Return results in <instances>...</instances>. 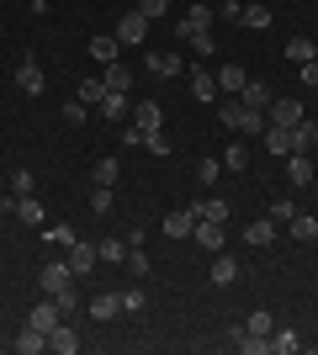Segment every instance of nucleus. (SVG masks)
Here are the masks:
<instances>
[{
  "mask_svg": "<svg viewBox=\"0 0 318 355\" xmlns=\"http://www.w3.org/2000/svg\"><path fill=\"white\" fill-rule=\"evenodd\" d=\"M53 302H59L64 313H75V286H64V292H53Z\"/></svg>",
  "mask_w": 318,
  "mask_h": 355,
  "instance_id": "obj_49",
  "label": "nucleus"
},
{
  "mask_svg": "<svg viewBox=\"0 0 318 355\" xmlns=\"http://www.w3.org/2000/svg\"><path fill=\"white\" fill-rule=\"evenodd\" d=\"M11 196H37V175L32 170H11Z\"/></svg>",
  "mask_w": 318,
  "mask_h": 355,
  "instance_id": "obj_34",
  "label": "nucleus"
},
{
  "mask_svg": "<svg viewBox=\"0 0 318 355\" xmlns=\"http://www.w3.org/2000/svg\"><path fill=\"white\" fill-rule=\"evenodd\" d=\"M239 27L265 32V27H271V6H239Z\"/></svg>",
  "mask_w": 318,
  "mask_h": 355,
  "instance_id": "obj_24",
  "label": "nucleus"
},
{
  "mask_svg": "<svg viewBox=\"0 0 318 355\" xmlns=\"http://www.w3.org/2000/svg\"><path fill=\"white\" fill-rule=\"evenodd\" d=\"M313 159H308V154H287V180L292 186H313Z\"/></svg>",
  "mask_w": 318,
  "mask_h": 355,
  "instance_id": "obj_14",
  "label": "nucleus"
},
{
  "mask_svg": "<svg viewBox=\"0 0 318 355\" xmlns=\"http://www.w3.org/2000/svg\"><path fill=\"white\" fill-rule=\"evenodd\" d=\"M271 329H276L271 313H249V318H244V334H255V340H271Z\"/></svg>",
  "mask_w": 318,
  "mask_h": 355,
  "instance_id": "obj_29",
  "label": "nucleus"
},
{
  "mask_svg": "<svg viewBox=\"0 0 318 355\" xmlns=\"http://www.w3.org/2000/svg\"><path fill=\"white\" fill-rule=\"evenodd\" d=\"M122 266L133 270V276H149V254H143V250H138V244H133V250L122 254Z\"/></svg>",
  "mask_w": 318,
  "mask_h": 355,
  "instance_id": "obj_37",
  "label": "nucleus"
},
{
  "mask_svg": "<svg viewBox=\"0 0 318 355\" xmlns=\"http://www.w3.org/2000/svg\"><path fill=\"white\" fill-rule=\"evenodd\" d=\"M212 16H218V11H212L207 0H197V6H191V11L181 16V27H175V32H181L186 43H197V37H207V27H212Z\"/></svg>",
  "mask_w": 318,
  "mask_h": 355,
  "instance_id": "obj_2",
  "label": "nucleus"
},
{
  "mask_svg": "<svg viewBox=\"0 0 318 355\" xmlns=\"http://www.w3.org/2000/svg\"><path fill=\"white\" fill-rule=\"evenodd\" d=\"M16 85H21V96H43V64H37V59H21V64H16Z\"/></svg>",
  "mask_w": 318,
  "mask_h": 355,
  "instance_id": "obj_7",
  "label": "nucleus"
},
{
  "mask_svg": "<svg viewBox=\"0 0 318 355\" xmlns=\"http://www.w3.org/2000/svg\"><path fill=\"white\" fill-rule=\"evenodd\" d=\"M0 6H6V0H0Z\"/></svg>",
  "mask_w": 318,
  "mask_h": 355,
  "instance_id": "obj_51",
  "label": "nucleus"
},
{
  "mask_svg": "<svg viewBox=\"0 0 318 355\" xmlns=\"http://www.w3.org/2000/svg\"><path fill=\"white\" fill-rule=\"evenodd\" d=\"M218 175H223V164H218V159H202L197 164V180H202V186H218Z\"/></svg>",
  "mask_w": 318,
  "mask_h": 355,
  "instance_id": "obj_43",
  "label": "nucleus"
},
{
  "mask_svg": "<svg viewBox=\"0 0 318 355\" xmlns=\"http://www.w3.org/2000/svg\"><path fill=\"white\" fill-rule=\"evenodd\" d=\"M239 101H244V106H260V112H265V106H271V85H260V80H244Z\"/></svg>",
  "mask_w": 318,
  "mask_h": 355,
  "instance_id": "obj_25",
  "label": "nucleus"
},
{
  "mask_svg": "<svg viewBox=\"0 0 318 355\" xmlns=\"http://www.w3.org/2000/svg\"><path fill=\"white\" fill-rule=\"evenodd\" d=\"M117 138H122L127 148H143V128H117Z\"/></svg>",
  "mask_w": 318,
  "mask_h": 355,
  "instance_id": "obj_48",
  "label": "nucleus"
},
{
  "mask_svg": "<svg viewBox=\"0 0 318 355\" xmlns=\"http://www.w3.org/2000/svg\"><path fill=\"white\" fill-rule=\"evenodd\" d=\"M80 276L69 270V260H48L43 270H37V286H43V297H53V292H64V286H75Z\"/></svg>",
  "mask_w": 318,
  "mask_h": 355,
  "instance_id": "obj_1",
  "label": "nucleus"
},
{
  "mask_svg": "<svg viewBox=\"0 0 318 355\" xmlns=\"http://www.w3.org/2000/svg\"><path fill=\"white\" fill-rule=\"evenodd\" d=\"M96 254H101V260H112V266H122V254H127V250H122L117 239H106V244H96Z\"/></svg>",
  "mask_w": 318,
  "mask_h": 355,
  "instance_id": "obj_45",
  "label": "nucleus"
},
{
  "mask_svg": "<svg viewBox=\"0 0 318 355\" xmlns=\"http://www.w3.org/2000/svg\"><path fill=\"white\" fill-rule=\"evenodd\" d=\"M117 313H122V292H96L91 297V318L96 324H112Z\"/></svg>",
  "mask_w": 318,
  "mask_h": 355,
  "instance_id": "obj_10",
  "label": "nucleus"
},
{
  "mask_svg": "<svg viewBox=\"0 0 318 355\" xmlns=\"http://www.w3.org/2000/svg\"><path fill=\"white\" fill-rule=\"evenodd\" d=\"M101 96H106V80H80L75 85V101H85V106H101Z\"/></svg>",
  "mask_w": 318,
  "mask_h": 355,
  "instance_id": "obj_28",
  "label": "nucleus"
},
{
  "mask_svg": "<svg viewBox=\"0 0 318 355\" xmlns=\"http://www.w3.org/2000/svg\"><path fill=\"white\" fill-rule=\"evenodd\" d=\"M239 128H244V138H249V133H265V128H271V117H265V112H260V106H244V117H239Z\"/></svg>",
  "mask_w": 318,
  "mask_h": 355,
  "instance_id": "obj_30",
  "label": "nucleus"
},
{
  "mask_svg": "<svg viewBox=\"0 0 318 355\" xmlns=\"http://www.w3.org/2000/svg\"><path fill=\"white\" fill-rule=\"evenodd\" d=\"M287 234L297 239V244H313V239H318V218H308V212H292Z\"/></svg>",
  "mask_w": 318,
  "mask_h": 355,
  "instance_id": "obj_20",
  "label": "nucleus"
},
{
  "mask_svg": "<svg viewBox=\"0 0 318 355\" xmlns=\"http://www.w3.org/2000/svg\"><path fill=\"white\" fill-rule=\"evenodd\" d=\"M223 170H249V148H244V144H233V148L223 154Z\"/></svg>",
  "mask_w": 318,
  "mask_h": 355,
  "instance_id": "obj_38",
  "label": "nucleus"
},
{
  "mask_svg": "<svg viewBox=\"0 0 318 355\" xmlns=\"http://www.w3.org/2000/svg\"><path fill=\"white\" fill-rule=\"evenodd\" d=\"M117 170H122V164H117V159H112V154H106V159H96V170H91V180H96V186H117Z\"/></svg>",
  "mask_w": 318,
  "mask_h": 355,
  "instance_id": "obj_31",
  "label": "nucleus"
},
{
  "mask_svg": "<svg viewBox=\"0 0 318 355\" xmlns=\"http://www.w3.org/2000/svg\"><path fill=\"white\" fill-rule=\"evenodd\" d=\"M191 212L207 218V223H228V212H233V207H228V196H202V207H191Z\"/></svg>",
  "mask_w": 318,
  "mask_h": 355,
  "instance_id": "obj_22",
  "label": "nucleus"
},
{
  "mask_svg": "<svg viewBox=\"0 0 318 355\" xmlns=\"http://www.w3.org/2000/svg\"><path fill=\"white\" fill-rule=\"evenodd\" d=\"M287 59H292V64L318 59V43H308V37H292V43H287Z\"/></svg>",
  "mask_w": 318,
  "mask_h": 355,
  "instance_id": "obj_33",
  "label": "nucleus"
},
{
  "mask_svg": "<svg viewBox=\"0 0 318 355\" xmlns=\"http://www.w3.org/2000/svg\"><path fill=\"white\" fill-rule=\"evenodd\" d=\"M265 154L287 159V154H292V128H276V122H271V128H265Z\"/></svg>",
  "mask_w": 318,
  "mask_h": 355,
  "instance_id": "obj_19",
  "label": "nucleus"
},
{
  "mask_svg": "<svg viewBox=\"0 0 318 355\" xmlns=\"http://www.w3.org/2000/svg\"><path fill=\"white\" fill-rule=\"evenodd\" d=\"M143 148H149V154H159V159H165V154H170V138L159 133V128H154V133H143Z\"/></svg>",
  "mask_w": 318,
  "mask_h": 355,
  "instance_id": "obj_44",
  "label": "nucleus"
},
{
  "mask_svg": "<svg viewBox=\"0 0 318 355\" xmlns=\"http://www.w3.org/2000/svg\"><path fill=\"white\" fill-rule=\"evenodd\" d=\"M239 282V260H233V254H218V260H212V286H233Z\"/></svg>",
  "mask_w": 318,
  "mask_h": 355,
  "instance_id": "obj_21",
  "label": "nucleus"
},
{
  "mask_svg": "<svg viewBox=\"0 0 318 355\" xmlns=\"http://www.w3.org/2000/svg\"><path fill=\"white\" fill-rule=\"evenodd\" d=\"M143 64H149V74H159V80H175V74L186 69L181 53H170V48H149V59H143Z\"/></svg>",
  "mask_w": 318,
  "mask_h": 355,
  "instance_id": "obj_6",
  "label": "nucleus"
},
{
  "mask_svg": "<svg viewBox=\"0 0 318 355\" xmlns=\"http://www.w3.org/2000/svg\"><path fill=\"white\" fill-rule=\"evenodd\" d=\"M91 212H112V186H96L91 191Z\"/></svg>",
  "mask_w": 318,
  "mask_h": 355,
  "instance_id": "obj_46",
  "label": "nucleus"
},
{
  "mask_svg": "<svg viewBox=\"0 0 318 355\" xmlns=\"http://www.w3.org/2000/svg\"><path fill=\"white\" fill-rule=\"evenodd\" d=\"M276 239V223L271 218H255V223H244V244H255V250H265Z\"/></svg>",
  "mask_w": 318,
  "mask_h": 355,
  "instance_id": "obj_17",
  "label": "nucleus"
},
{
  "mask_svg": "<svg viewBox=\"0 0 318 355\" xmlns=\"http://www.w3.org/2000/svg\"><path fill=\"white\" fill-rule=\"evenodd\" d=\"M11 218H21L27 228H43V202H37V196H16V212H11Z\"/></svg>",
  "mask_w": 318,
  "mask_h": 355,
  "instance_id": "obj_23",
  "label": "nucleus"
},
{
  "mask_svg": "<svg viewBox=\"0 0 318 355\" xmlns=\"http://www.w3.org/2000/svg\"><path fill=\"white\" fill-rule=\"evenodd\" d=\"M64 117H69V122H75V128H80V122L91 117V106H85V101H69V106H64Z\"/></svg>",
  "mask_w": 318,
  "mask_h": 355,
  "instance_id": "obj_47",
  "label": "nucleus"
},
{
  "mask_svg": "<svg viewBox=\"0 0 318 355\" xmlns=\"http://www.w3.org/2000/svg\"><path fill=\"white\" fill-rule=\"evenodd\" d=\"M303 85H318V59H308V64H303Z\"/></svg>",
  "mask_w": 318,
  "mask_h": 355,
  "instance_id": "obj_50",
  "label": "nucleus"
},
{
  "mask_svg": "<svg viewBox=\"0 0 318 355\" xmlns=\"http://www.w3.org/2000/svg\"><path fill=\"white\" fill-rule=\"evenodd\" d=\"M59 318H69V313H64L53 297H48V302H37V308L27 313V324H32V329H43V334H53V324H59Z\"/></svg>",
  "mask_w": 318,
  "mask_h": 355,
  "instance_id": "obj_8",
  "label": "nucleus"
},
{
  "mask_svg": "<svg viewBox=\"0 0 318 355\" xmlns=\"http://www.w3.org/2000/svg\"><path fill=\"white\" fill-rule=\"evenodd\" d=\"M218 90H233V96L244 90V69L239 64H223V69H218Z\"/></svg>",
  "mask_w": 318,
  "mask_h": 355,
  "instance_id": "obj_32",
  "label": "nucleus"
},
{
  "mask_svg": "<svg viewBox=\"0 0 318 355\" xmlns=\"http://www.w3.org/2000/svg\"><path fill=\"white\" fill-rule=\"evenodd\" d=\"M117 37H122V43H143V37H149V21H143L138 11H127L117 21Z\"/></svg>",
  "mask_w": 318,
  "mask_h": 355,
  "instance_id": "obj_16",
  "label": "nucleus"
},
{
  "mask_svg": "<svg viewBox=\"0 0 318 355\" xmlns=\"http://www.w3.org/2000/svg\"><path fill=\"white\" fill-rule=\"evenodd\" d=\"M64 260H69V270H75L80 282H85V276H91V270L101 266V254H96V244H85V239H75V244H69V254H64Z\"/></svg>",
  "mask_w": 318,
  "mask_h": 355,
  "instance_id": "obj_4",
  "label": "nucleus"
},
{
  "mask_svg": "<svg viewBox=\"0 0 318 355\" xmlns=\"http://www.w3.org/2000/svg\"><path fill=\"white\" fill-rule=\"evenodd\" d=\"M265 117H271L276 128H297V122H303L308 112H303V101H297V96H271V106H265Z\"/></svg>",
  "mask_w": 318,
  "mask_h": 355,
  "instance_id": "obj_3",
  "label": "nucleus"
},
{
  "mask_svg": "<svg viewBox=\"0 0 318 355\" xmlns=\"http://www.w3.org/2000/svg\"><path fill=\"white\" fill-rule=\"evenodd\" d=\"M143 302H149L143 286H127V292H122V313H143Z\"/></svg>",
  "mask_w": 318,
  "mask_h": 355,
  "instance_id": "obj_42",
  "label": "nucleus"
},
{
  "mask_svg": "<svg viewBox=\"0 0 318 355\" xmlns=\"http://www.w3.org/2000/svg\"><path fill=\"white\" fill-rule=\"evenodd\" d=\"M297 350H303V340L292 329H271V355H297Z\"/></svg>",
  "mask_w": 318,
  "mask_h": 355,
  "instance_id": "obj_27",
  "label": "nucleus"
},
{
  "mask_svg": "<svg viewBox=\"0 0 318 355\" xmlns=\"http://www.w3.org/2000/svg\"><path fill=\"white\" fill-rule=\"evenodd\" d=\"M191 228H197V212H191V207L165 212V234H170V239H191Z\"/></svg>",
  "mask_w": 318,
  "mask_h": 355,
  "instance_id": "obj_12",
  "label": "nucleus"
},
{
  "mask_svg": "<svg viewBox=\"0 0 318 355\" xmlns=\"http://www.w3.org/2000/svg\"><path fill=\"white\" fill-rule=\"evenodd\" d=\"M239 117H244V101H223L218 106V122H223V128H239Z\"/></svg>",
  "mask_w": 318,
  "mask_h": 355,
  "instance_id": "obj_39",
  "label": "nucleus"
},
{
  "mask_svg": "<svg viewBox=\"0 0 318 355\" xmlns=\"http://www.w3.org/2000/svg\"><path fill=\"white\" fill-rule=\"evenodd\" d=\"M165 122V112H159V101H138L133 106V128H143V133H154Z\"/></svg>",
  "mask_w": 318,
  "mask_h": 355,
  "instance_id": "obj_18",
  "label": "nucleus"
},
{
  "mask_svg": "<svg viewBox=\"0 0 318 355\" xmlns=\"http://www.w3.org/2000/svg\"><path fill=\"white\" fill-rule=\"evenodd\" d=\"M191 101H202V106H212L218 101V74H207V69H191Z\"/></svg>",
  "mask_w": 318,
  "mask_h": 355,
  "instance_id": "obj_9",
  "label": "nucleus"
},
{
  "mask_svg": "<svg viewBox=\"0 0 318 355\" xmlns=\"http://www.w3.org/2000/svg\"><path fill=\"white\" fill-rule=\"evenodd\" d=\"M191 239H197L202 250H223V223H207V218H197V228H191Z\"/></svg>",
  "mask_w": 318,
  "mask_h": 355,
  "instance_id": "obj_13",
  "label": "nucleus"
},
{
  "mask_svg": "<svg viewBox=\"0 0 318 355\" xmlns=\"http://www.w3.org/2000/svg\"><path fill=\"white\" fill-rule=\"evenodd\" d=\"M318 144V128H313V122H297V128H292V154H308V148H313Z\"/></svg>",
  "mask_w": 318,
  "mask_h": 355,
  "instance_id": "obj_26",
  "label": "nucleus"
},
{
  "mask_svg": "<svg viewBox=\"0 0 318 355\" xmlns=\"http://www.w3.org/2000/svg\"><path fill=\"white\" fill-rule=\"evenodd\" d=\"M16 355H37V350H48V334L43 329H32V324H21V334H16Z\"/></svg>",
  "mask_w": 318,
  "mask_h": 355,
  "instance_id": "obj_15",
  "label": "nucleus"
},
{
  "mask_svg": "<svg viewBox=\"0 0 318 355\" xmlns=\"http://www.w3.org/2000/svg\"><path fill=\"white\" fill-rule=\"evenodd\" d=\"M96 112H101L106 122H117V128H122V117L133 112V106H127V90H106V96H101V106H96Z\"/></svg>",
  "mask_w": 318,
  "mask_h": 355,
  "instance_id": "obj_11",
  "label": "nucleus"
},
{
  "mask_svg": "<svg viewBox=\"0 0 318 355\" xmlns=\"http://www.w3.org/2000/svg\"><path fill=\"white\" fill-rule=\"evenodd\" d=\"M91 53L101 64H117V37H91Z\"/></svg>",
  "mask_w": 318,
  "mask_h": 355,
  "instance_id": "obj_36",
  "label": "nucleus"
},
{
  "mask_svg": "<svg viewBox=\"0 0 318 355\" xmlns=\"http://www.w3.org/2000/svg\"><path fill=\"white\" fill-rule=\"evenodd\" d=\"M292 212H297L292 202H271V207H265V218H271L276 228H287V223H292Z\"/></svg>",
  "mask_w": 318,
  "mask_h": 355,
  "instance_id": "obj_40",
  "label": "nucleus"
},
{
  "mask_svg": "<svg viewBox=\"0 0 318 355\" xmlns=\"http://www.w3.org/2000/svg\"><path fill=\"white\" fill-rule=\"evenodd\" d=\"M165 6H170V0H138L133 11L143 16V21H159V16H165Z\"/></svg>",
  "mask_w": 318,
  "mask_h": 355,
  "instance_id": "obj_41",
  "label": "nucleus"
},
{
  "mask_svg": "<svg viewBox=\"0 0 318 355\" xmlns=\"http://www.w3.org/2000/svg\"><path fill=\"white\" fill-rule=\"evenodd\" d=\"M101 80H106V90H127V85H133V69H122V64H106Z\"/></svg>",
  "mask_w": 318,
  "mask_h": 355,
  "instance_id": "obj_35",
  "label": "nucleus"
},
{
  "mask_svg": "<svg viewBox=\"0 0 318 355\" xmlns=\"http://www.w3.org/2000/svg\"><path fill=\"white\" fill-rule=\"evenodd\" d=\"M80 329L69 324V318H59V324H53V334H48V350H59V355H80Z\"/></svg>",
  "mask_w": 318,
  "mask_h": 355,
  "instance_id": "obj_5",
  "label": "nucleus"
}]
</instances>
